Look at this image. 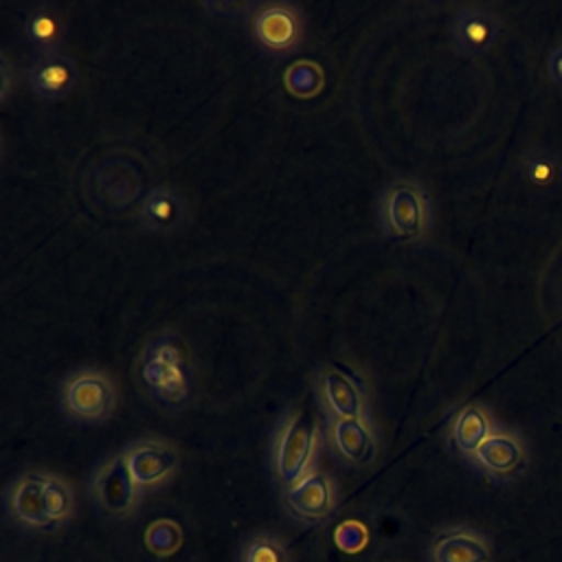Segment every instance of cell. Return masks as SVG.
<instances>
[{"label": "cell", "mask_w": 562, "mask_h": 562, "mask_svg": "<svg viewBox=\"0 0 562 562\" xmlns=\"http://www.w3.org/2000/svg\"><path fill=\"white\" fill-rule=\"evenodd\" d=\"M255 40L274 53L294 50L303 42V20L296 7L270 2L259 7L250 20Z\"/></svg>", "instance_id": "6"}, {"label": "cell", "mask_w": 562, "mask_h": 562, "mask_svg": "<svg viewBox=\"0 0 562 562\" xmlns=\"http://www.w3.org/2000/svg\"><path fill=\"white\" fill-rule=\"evenodd\" d=\"M318 450V424L305 408L283 415L274 441V470L283 487H292L312 472Z\"/></svg>", "instance_id": "1"}, {"label": "cell", "mask_w": 562, "mask_h": 562, "mask_svg": "<svg viewBox=\"0 0 562 562\" xmlns=\"http://www.w3.org/2000/svg\"><path fill=\"white\" fill-rule=\"evenodd\" d=\"M432 562H492V547L485 536L470 527H448L430 542Z\"/></svg>", "instance_id": "13"}, {"label": "cell", "mask_w": 562, "mask_h": 562, "mask_svg": "<svg viewBox=\"0 0 562 562\" xmlns=\"http://www.w3.org/2000/svg\"><path fill=\"white\" fill-rule=\"evenodd\" d=\"M283 503L296 520L323 522L334 514L336 507L334 483L323 472H310L292 487H285Z\"/></svg>", "instance_id": "10"}, {"label": "cell", "mask_w": 562, "mask_h": 562, "mask_svg": "<svg viewBox=\"0 0 562 562\" xmlns=\"http://www.w3.org/2000/svg\"><path fill=\"white\" fill-rule=\"evenodd\" d=\"M501 31L498 15L479 4H463L452 15V42L468 57L485 55L498 42Z\"/></svg>", "instance_id": "7"}, {"label": "cell", "mask_w": 562, "mask_h": 562, "mask_svg": "<svg viewBox=\"0 0 562 562\" xmlns=\"http://www.w3.org/2000/svg\"><path fill=\"white\" fill-rule=\"evenodd\" d=\"M44 485H46V474L24 472L9 485L4 498L11 516L18 522L50 531L55 529V525L48 520L44 509Z\"/></svg>", "instance_id": "12"}, {"label": "cell", "mask_w": 562, "mask_h": 562, "mask_svg": "<svg viewBox=\"0 0 562 562\" xmlns=\"http://www.w3.org/2000/svg\"><path fill=\"white\" fill-rule=\"evenodd\" d=\"M283 86L290 94L299 99H310L318 94L325 86V72L323 68L312 59H299L285 68Z\"/></svg>", "instance_id": "20"}, {"label": "cell", "mask_w": 562, "mask_h": 562, "mask_svg": "<svg viewBox=\"0 0 562 562\" xmlns=\"http://www.w3.org/2000/svg\"><path fill=\"white\" fill-rule=\"evenodd\" d=\"M184 198L169 184H158L145 193L138 209V222L149 233H171L184 222Z\"/></svg>", "instance_id": "14"}, {"label": "cell", "mask_w": 562, "mask_h": 562, "mask_svg": "<svg viewBox=\"0 0 562 562\" xmlns=\"http://www.w3.org/2000/svg\"><path fill=\"white\" fill-rule=\"evenodd\" d=\"M334 544L345 553H358L369 544V527L362 520H342L334 529Z\"/></svg>", "instance_id": "24"}, {"label": "cell", "mask_w": 562, "mask_h": 562, "mask_svg": "<svg viewBox=\"0 0 562 562\" xmlns=\"http://www.w3.org/2000/svg\"><path fill=\"white\" fill-rule=\"evenodd\" d=\"M66 31V15L55 4H37L24 20V37L37 55L61 50Z\"/></svg>", "instance_id": "15"}, {"label": "cell", "mask_w": 562, "mask_h": 562, "mask_svg": "<svg viewBox=\"0 0 562 562\" xmlns=\"http://www.w3.org/2000/svg\"><path fill=\"white\" fill-rule=\"evenodd\" d=\"M331 441L338 454L353 465H364L375 457V439L364 419L331 417Z\"/></svg>", "instance_id": "17"}, {"label": "cell", "mask_w": 562, "mask_h": 562, "mask_svg": "<svg viewBox=\"0 0 562 562\" xmlns=\"http://www.w3.org/2000/svg\"><path fill=\"white\" fill-rule=\"evenodd\" d=\"M386 231L397 239H415L428 224V198L411 182H395L382 195Z\"/></svg>", "instance_id": "5"}, {"label": "cell", "mask_w": 562, "mask_h": 562, "mask_svg": "<svg viewBox=\"0 0 562 562\" xmlns=\"http://www.w3.org/2000/svg\"><path fill=\"white\" fill-rule=\"evenodd\" d=\"M241 562H288V549L277 536L259 533L246 542Z\"/></svg>", "instance_id": "23"}, {"label": "cell", "mask_w": 562, "mask_h": 562, "mask_svg": "<svg viewBox=\"0 0 562 562\" xmlns=\"http://www.w3.org/2000/svg\"><path fill=\"white\" fill-rule=\"evenodd\" d=\"M520 173L536 193H553L562 184V158L551 147H529L520 156Z\"/></svg>", "instance_id": "18"}, {"label": "cell", "mask_w": 562, "mask_h": 562, "mask_svg": "<svg viewBox=\"0 0 562 562\" xmlns=\"http://www.w3.org/2000/svg\"><path fill=\"white\" fill-rule=\"evenodd\" d=\"M145 547L158 555V558H169L176 551H180L182 542H184V533L182 527L171 520V518H158L151 520L145 529Z\"/></svg>", "instance_id": "21"}, {"label": "cell", "mask_w": 562, "mask_h": 562, "mask_svg": "<svg viewBox=\"0 0 562 562\" xmlns=\"http://www.w3.org/2000/svg\"><path fill=\"white\" fill-rule=\"evenodd\" d=\"M494 424L487 415V411L479 404H465L459 408V413L452 419L450 426V439L452 446L463 454V457H472L479 446L494 432Z\"/></svg>", "instance_id": "19"}, {"label": "cell", "mask_w": 562, "mask_h": 562, "mask_svg": "<svg viewBox=\"0 0 562 562\" xmlns=\"http://www.w3.org/2000/svg\"><path fill=\"white\" fill-rule=\"evenodd\" d=\"M321 393L331 417H349V419L367 422L362 391L340 369H327L321 373Z\"/></svg>", "instance_id": "16"}, {"label": "cell", "mask_w": 562, "mask_h": 562, "mask_svg": "<svg viewBox=\"0 0 562 562\" xmlns=\"http://www.w3.org/2000/svg\"><path fill=\"white\" fill-rule=\"evenodd\" d=\"M140 375L149 391L171 406H182L189 397V382L182 369V351L171 334L151 340L140 356Z\"/></svg>", "instance_id": "2"}, {"label": "cell", "mask_w": 562, "mask_h": 562, "mask_svg": "<svg viewBox=\"0 0 562 562\" xmlns=\"http://www.w3.org/2000/svg\"><path fill=\"white\" fill-rule=\"evenodd\" d=\"M470 461L487 476L507 481L518 476L527 465V448L516 432L496 428L470 457Z\"/></svg>", "instance_id": "8"}, {"label": "cell", "mask_w": 562, "mask_h": 562, "mask_svg": "<svg viewBox=\"0 0 562 562\" xmlns=\"http://www.w3.org/2000/svg\"><path fill=\"white\" fill-rule=\"evenodd\" d=\"M77 75L79 72L75 59L64 50L35 55V59H31L24 70L29 88L46 101H59L68 97L77 86Z\"/></svg>", "instance_id": "9"}, {"label": "cell", "mask_w": 562, "mask_h": 562, "mask_svg": "<svg viewBox=\"0 0 562 562\" xmlns=\"http://www.w3.org/2000/svg\"><path fill=\"white\" fill-rule=\"evenodd\" d=\"M123 454L140 490H147L167 481L178 470V463H180L178 450L162 439L134 441Z\"/></svg>", "instance_id": "11"}, {"label": "cell", "mask_w": 562, "mask_h": 562, "mask_svg": "<svg viewBox=\"0 0 562 562\" xmlns=\"http://www.w3.org/2000/svg\"><path fill=\"white\" fill-rule=\"evenodd\" d=\"M44 509L48 520L59 527L64 520L72 516L75 509V496L68 483L55 474H46V485H44Z\"/></svg>", "instance_id": "22"}, {"label": "cell", "mask_w": 562, "mask_h": 562, "mask_svg": "<svg viewBox=\"0 0 562 562\" xmlns=\"http://www.w3.org/2000/svg\"><path fill=\"white\" fill-rule=\"evenodd\" d=\"M92 498L97 507L112 518H125L130 516L140 498V487L136 485L125 454H116L110 461H105L92 476L90 483Z\"/></svg>", "instance_id": "4"}, {"label": "cell", "mask_w": 562, "mask_h": 562, "mask_svg": "<svg viewBox=\"0 0 562 562\" xmlns=\"http://www.w3.org/2000/svg\"><path fill=\"white\" fill-rule=\"evenodd\" d=\"M61 404L72 419L101 422L114 411L116 389L101 371H77L64 382Z\"/></svg>", "instance_id": "3"}, {"label": "cell", "mask_w": 562, "mask_h": 562, "mask_svg": "<svg viewBox=\"0 0 562 562\" xmlns=\"http://www.w3.org/2000/svg\"><path fill=\"white\" fill-rule=\"evenodd\" d=\"M547 75L549 79L562 88V44L553 46L547 57Z\"/></svg>", "instance_id": "25"}]
</instances>
